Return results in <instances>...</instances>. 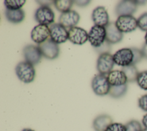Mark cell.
I'll return each mask as SVG.
<instances>
[{
	"mask_svg": "<svg viewBox=\"0 0 147 131\" xmlns=\"http://www.w3.org/2000/svg\"><path fill=\"white\" fill-rule=\"evenodd\" d=\"M18 78L25 83H29L34 80L36 72L33 65L26 62H19L15 69Z\"/></svg>",
	"mask_w": 147,
	"mask_h": 131,
	"instance_id": "6da1fadb",
	"label": "cell"
},
{
	"mask_svg": "<svg viewBox=\"0 0 147 131\" xmlns=\"http://www.w3.org/2000/svg\"><path fill=\"white\" fill-rule=\"evenodd\" d=\"M91 87L96 95L104 96L109 94L111 85L108 81L107 76L99 73L94 77L91 82Z\"/></svg>",
	"mask_w": 147,
	"mask_h": 131,
	"instance_id": "7a4b0ae2",
	"label": "cell"
},
{
	"mask_svg": "<svg viewBox=\"0 0 147 131\" xmlns=\"http://www.w3.org/2000/svg\"><path fill=\"white\" fill-rule=\"evenodd\" d=\"M106 39L105 27L94 25L88 32V41L95 47H100Z\"/></svg>",
	"mask_w": 147,
	"mask_h": 131,
	"instance_id": "3957f363",
	"label": "cell"
},
{
	"mask_svg": "<svg viewBox=\"0 0 147 131\" xmlns=\"http://www.w3.org/2000/svg\"><path fill=\"white\" fill-rule=\"evenodd\" d=\"M114 63L113 56L109 53L105 52L99 56L96 68L100 74L106 75L112 71Z\"/></svg>",
	"mask_w": 147,
	"mask_h": 131,
	"instance_id": "277c9868",
	"label": "cell"
},
{
	"mask_svg": "<svg viewBox=\"0 0 147 131\" xmlns=\"http://www.w3.org/2000/svg\"><path fill=\"white\" fill-rule=\"evenodd\" d=\"M115 23L117 28L122 33L131 32L138 27L137 20L133 16H119Z\"/></svg>",
	"mask_w": 147,
	"mask_h": 131,
	"instance_id": "5b68a950",
	"label": "cell"
},
{
	"mask_svg": "<svg viewBox=\"0 0 147 131\" xmlns=\"http://www.w3.org/2000/svg\"><path fill=\"white\" fill-rule=\"evenodd\" d=\"M113 56L114 63L122 67L132 64L134 59V54L131 48L119 49Z\"/></svg>",
	"mask_w": 147,
	"mask_h": 131,
	"instance_id": "8992f818",
	"label": "cell"
},
{
	"mask_svg": "<svg viewBox=\"0 0 147 131\" xmlns=\"http://www.w3.org/2000/svg\"><path fill=\"white\" fill-rule=\"evenodd\" d=\"M50 38L56 43H64L68 39V32L60 23H53L49 27Z\"/></svg>",
	"mask_w": 147,
	"mask_h": 131,
	"instance_id": "52a82bcc",
	"label": "cell"
},
{
	"mask_svg": "<svg viewBox=\"0 0 147 131\" xmlns=\"http://www.w3.org/2000/svg\"><path fill=\"white\" fill-rule=\"evenodd\" d=\"M34 18L39 24L48 25L54 22L55 13L49 6H41L36 10Z\"/></svg>",
	"mask_w": 147,
	"mask_h": 131,
	"instance_id": "ba28073f",
	"label": "cell"
},
{
	"mask_svg": "<svg viewBox=\"0 0 147 131\" xmlns=\"http://www.w3.org/2000/svg\"><path fill=\"white\" fill-rule=\"evenodd\" d=\"M42 55L46 58L53 59L56 58L60 53L58 44L54 42L51 38L38 45Z\"/></svg>",
	"mask_w": 147,
	"mask_h": 131,
	"instance_id": "9c48e42d",
	"label": "cell"
},
{
	"mask_svg": "<svg viewBox=\"0 0 147 131\" xmlns=\"http://www.w3.org/2000/svg\"><path fill=\"white\" fill-rule=\"evenodd\" d=\"M23 54L25 61L33 66L39 63L42 55L38 46L32 44L27 45L24 48Z\"/></svg>",
	"mask_w": 147,
	"mask_h": 131,
	"instance_id": "30bf717a",
	"label": "cell"
},
{
	"mask_svg": "<svg viewBox=\"0 0 147 131\" xmlns=\"http://www.w3.org/2000/svg\"><path fill=\"white\" fill-rule=\"evenodd\" d=\"M138 5L136 1L125 0L120 1L115 6V13L117 16H132L137 9Z\"/></svg>",
	"mask_w": 147,
	"mask_h": 131,
	"instance_id": "8fae6325",
	"label": "cell"
},
{
	"mask_svg": "<svg viewBox=\"0 0 147 131\" xmlns=\"http://www.w3.org/2000/svg\"><path fill=\"white\" fill-rule=\"evenodd\" d=\"M68 32V39L75 44L82 45L88 40V33L80 27H72L69 29Z\"/></svg>",
	"mask_w": 147,
	"mask_h": 131,
	"instance_id": "7c38bea8",
	"label": "cell"
},
{
	"mask_svg": "<svg viewBox=\"0 0 147 131\" xmlns=\"http://www.w3.org/2000/svg\"><path fill=\"white\" fill-rule=\"evenodd\" d=\"M50 31L48 25L38 24L36 25L31 31V38L36 43L40 44L49 39Z\"/></svg>",
	"mask_w": 147,
	"mask_h": 131,
	"instance_id": "4fadbf2b",
	"label": "cell"
},
{
	"mask_svg": "<svg viewBox=\"0 0 147 131\" xmlns=\"http://www.w3.org/2000/svg\"><path fill=\"white\" fill-rule=\"evenodd\" d=\"M80 16L75 10H70L68 12L61 13L59 18V23L65 28H71L76 27L79 23Z\"/></svg>",
	"mask_w": 147,
	"mask_h": 131,
	"instance_id": "5bb4252c",
	"label": "cell"
},
{
	"mask_svg": "<svg viewBox=\"0 0 147 131\" xmlns=\"http://www.w3.org/2000/svg\"><path fill=\"white\" fill-rule=\"evenodd\" d=\"M106 41L109 44H115L121 42L123 38V33L117 27L114 22H110L106 27Z\"/></svg>",
	"mask_w": 147,
	"mask_h": 131,
	"instance_id": "9a60e30c",
	"label": "cell"
},
{
	"mask_svg": "<svg viewBox=\"0 0 147 131\" xmlns=\"http://www.w3.org/2000/svg\"><path fill=\"white\" fill-rule=\"evenodd\" d=\"M92 19L95 25L102 27H106L110 23L108 13L103 6H98L93 10Z\"/></svg>",
	"mask_w": 147,
	"mask_h": 131,
	"instance_id": "2e32d148",
	"label": "cell"
},
{
	"mask_svg": "<svg viewBox=\"0 0 147 131\" xmlns=\"http://www.w3.org/2000/svg\"><path fill=\"white\" fill-rule=\"evenodd\" d=\"M107 80L111 86H120L126 84L127 78L122 70H113L107 74Z\"/></svg>",
	"mask_w": 147,
	"mask_h": 131,
	"instance_id": "e0dca14e",
	"label": "cell"
},
{
	"mask_svg": "<svg viewBox=\"0 0 147 131\" xmlns=\"http://www.w3.org/2000/svg\"><path fill=\"white\" fill-rule=\"evenodd\" d=\"M111 123H113V119L110 115L101 114L94 119L92 126L95 131H105Z\"/></svg>",
	"mask_w": 147,
	"mask_h": 131,
	"instance_id": "ac0fdd59",
	"label": "cell"
},
{
	"mask_svg": "<svg viewBox=\"0 0 147 131\" xmlns=\"http://www.w3.org/2000/svg\"><path fill=\"white\" fill-rule=\"evenodd\" d=\"M5 16L7 20L13 23H20L25 18V12L21 9L18 10L6 9Z\"/></svg>",
	"mask_w": 147,
	"mask_h": 131,
	"instance_id": "d6986e66",
	"label": "cell"
},
{
	"mask_svg": "<svg viewBox=\"0 0 147 131\" xmlns=\"http://www.w3.org/2000/svg\"><path fill=\"white\" fill-rule=\"evenodd\" d=\"M121 70L125 73L127 82H134L137 81L139 72L134 65L131 64L127 66L122 67Z\"/></svg>",
	"mask_w": 147,
	"mask_h": 131,
	"instance_id": "ffe728a7",
	"label": "cell"
},
{
	"mask_svg": "<svg viewBox=\"0 0 147 131\" xmlns=\"http://www.w3.org/2000/svg\"><path fill=\"white\" fill-rule=\"evenodd\" d=\"M74 3V1L72 0H56L53 1L55 8L61 13L70 10Z\"/></svg>",
	"mask_w": 147,
	"mask_h": 131,
	"instance_id": "44dd1931",
	"label": "cell"
},
{
	"mask_svg": "<svg viewBox=\"0 0 147 131\" xmlns=\"http://www.w3.org/2000/svg\"><path fill=\"white\" fill-rule=\"evenodd\" d=\"M127 89V84L120 86H111L109 94L113 98H119L125 95Z\"/></svg>",
	"mask_w": 147,
	"mask_h": 131,
	"instance_id": "7402d4cb",
	"label": "cell"
},
{
	"mask_svg": "<svg viewBox=\"0 0 147 131\" xmlns=\"http://www.w3.org/2000/svg\"><path fill=\"white\" fill-rule=\"evenodd\" d=\"M25 0H5L4 4L7 9L18 10L20 9L25 3Z\"/></svg>",
	"mask_w": 147,
	"mask_h": 131,
	"instance_id": "603a6c76",
	"label": "cell"
},
{
	"mask_svg": "<svg viewBox=\"0 0 147 131\" xmlns=\"http://www.w3.org/2000/svg\"><path fill=\"white\" fill-rule=\"evenodd\" d=\"M136 81L141 88L147 91V70L140 72Z\"/></svg>",
	"mask_w": 147,
	"mask_h": 131,
	"instance_id": "cb8c5ba5",
	"label": "cell"
},
{
	"mask_svg": "<svg viewBox=\"0 0 147 131\" xmlns=\"http://www.w3.org/2000/svg\"><path fill=\"white\" fill-rule=\"evenodd\" d=\"M126 131H142V126L139 121L137 120H131L126 125Z\"/></svg>",
	"mask_w": 147,
	"mask_h": 131,
	"instance_id": "d4e9b609",
	"label": "cell"
},
{
	"mask_svg": "<svg viewBox=\"0 0 147 131\" xmlns=\"http://www.w3.org/2000/svg\"><path fill=\"white\" fill-rule=\"evenodd\" d=\"M137 25L140 29L147 32V12L143 13L138 17Z\"/></svg>",
	"mask_w": 147,
	"mask_h": 131,
	"instance_id": "484cf974",
	"label": "cell"
},
{
	"mask_svg": "<svg viewBox=\"0 0 147 131\" xmlns=\"http://www.w3.org/2000/svg\"><path fill=\"white\" fill-rule=\"evenodd\" d=\"M131 48L132 51L134 54V59H133L132 64L135 65L136 63H138L144 57L142 55L141 50H140L136 47H131Z\"/></svg>",
	"mask_w": 147,
	"mask_h": 131,
	"instance_id": "4316f807",
	"label": "cell"
},
{
	"mask_svg": "<svg viewBox=\"0 0 147 131\" xmlns=\"http://www.w3.org/2000/svg\"><path fill=\"white\" fill-rule=\"evenodd\" d=\"M105 131H126V129L125 125L121 123H113Z\"/></svg>",
	"mask_w": 147,
	"mask_h": 131,
	"instance_id": "83f0119b",
	"label": "cell"
},
{
	"mask_svg": "<svg viewBox=\"0 0 147 131\" xmlns=\"http://www.w3.org/2000/svg\"><path fill=\"white\" fill-rule=\"evenodd\" d=\"M138 106L142 110L147 111V94L142 95L139 98Z\"/></svg>",
	"mask_w": 147,
	"mask_h": 131,
	"instance_id": "f1b7e54d",
	"label": "cell"
},
{
	"mask_svg": "<svg viewBox=\"0 0 147 131\" xmlns=\"http://www.w3.org/2000/svg\"><path fill=\"white\" fill-rule=\"evenodd\" d=\"M90 2V1H74V3L80 7H83L87 5Z\"/></svg>",
	"mask_w": 147,
	"mask_h": 131,
	"instance_id": "f546056e",
	"label": "cell"
},
{
	"mask_svg": "<svg viewBox=\"0 0 147 131\" xmlns=\"http://www.w3.org/2000/svg\"><path fill=\"white\" fill-rule=\"evenodd\" d=\"M141 51L142 53L143 57L147 59V44L146 43H145L143 45L141 49Z\"/></svg>",
	"mask_w": 147,
	"mask_h": 131,
	"instance_id": "4dcf8cb0",
	"label": "cell"
},
{
	"mask_svg": "<svg viewBox=\"0 0 147 131\" xmlns=\"http://www.w3.org/2000/svg\"><path fill=\"white\" fill-rule=\"evenodd\" d=\"M142 122L143 125L145 127V128H147V114L144 115L142 120Z\"/></svg>",
	"mask_w": 147,
	"mask_h": 131,
	"instance_id": "1f68e13d",
	"label": "cell"
},
{
	"mask_svg": "<svg viewBox=\"0 0 147 131\" xmlns=\"http://www.w3.org/2000/svg\"><path fill=\"white\" fill-rule=\"evenodd\" d=\"M136 3H137V5H144L147 2V1H136Z\"/></svg>",
	"mask_w": 147,
	"mask_h": 131,
	"instance_id": "d6a6232c",
	"label": "cell"
},
{
	"mask_svg": "<svg viewBox=\"0 0 147 131\" xmlns=\"http://www.w3.org/2000/svg\"><path fill=\"white\" fill-rule=\"evenodd\" d=\"M22 131H35V130L29 129V128H25V129H24Z\"/></svg>",
	"mask_w": 147,
	"mask_h": 131,
	"instance_id": "836d02e7",
	"label": "cell"
},
{
	"mask_svg": "<svg viewBox=\"0 0 147 131\" xmlns=\"http://www.w3.org/2000/svg\"><path fill=\"white\" fill-rule=\"evenodd\" d=\"M145 43L147 44V32L145 34Z\"/></svg>",
	"mask_w": 147,
	"mask_h": 131,
	"instance_id": "e575fe53",
	"label": "cell"
},
{
	"mask_svg": "<svg viewBox=\"0 0 147 131\" xmlns=\"http://www.w3.org/2000/svg\"><path fill=\"white\" fill-rule=\"evenodd\" d=\"M142 131H147V128H144V129L142 130Z\"/></svg>",
	"mask_w": 147,
	"mask_h": 131,
	"instance_id": "d590c367",
	"label": "cell"
}]
</instances>
